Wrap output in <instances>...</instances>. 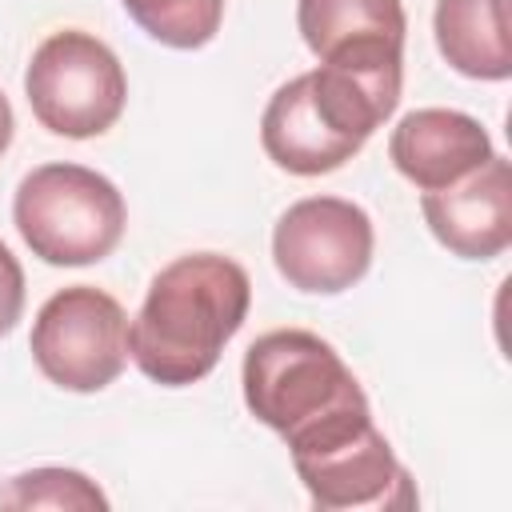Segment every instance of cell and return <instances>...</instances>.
Listing matches in <instances>:
<instances>
[{"label":"cell","mask_w":512,"mask_h":512,"mask_svg":"<svg viewBox=\"0 0 512 512\" xmlns=\"http://www.w3.org/2000/svg\"><path fill=\"white\" fill-rule=\"evenodd\" d=\"M492 136L484 124L456 108H416L400 116L388 136V156L404 180L420 192L448 188L492 160Z\"/></svg>","instance_id":"cell-11"},{"label":"cell","mask_w":512,"mask_h":512,"mask_svg":"<svg viewBox=\"0 0 512 512\" xmlns=\"http://www.w3.org/2000/svg\"><path fill=\"white\" fill-rule=\"evenodd\" d=\"M404 72L316 64L280 84L260 116L268 160L292 176H324L348 164L396 112Z\"/></svg>","instance_id":"cell-2"},{"label":"cell","mask_w":512,"mask_h":512,"mask_svg":"<svg viewBox=\"0 0 512 512\" xmlns=\"http://www.w3.org/2000/svg\"><path fill=\"white\" fill-rule=\"evenodd\" d=\"M288 452L320 512H388L416 504L412 476L372 424V408H352L316 424L296 436Z\"/></svg>","instance_id":"cell-5"},{"label":"cell","mask_w":512,"mask_h":512,"mask_svg":"<svg viewBox=\"0 0 512 512\" xmlns=\"http://www.w3.org/2000/svg\"><path fill=\"white\" fill-rule=\"evenodd\" d=\"M124 12L168 48H204L224 20V0H120Z\"/></svg>","instance_id":"cell-13"},{"label":"cell","mask_w":512,"mask_h":512,"mask_svg":"<svg viewBox=\"0 0 512 512\" xmlns=\"http://www.w3.org/2000/svg\"><path fill=\"white\" fill-rule=\"evenodd\" d=\"M20 312H24V268L12 256V248L0 240V336L16 328Z\"/></svg>","instance_id":"cell-15"},{"label":"cell","mask_w":512,"mask_h":512,"mask_svg":"<svg viewBox=\"0 0 512 512\" xmlns=\"http://www.w3.org/2000/svg\"><path fill=\"white\" fill-rule=\"evenodd\" d=\"M12 220L32 256L56 268H80L116 252L128 208L120 188L96 168L40 164L20 180Z\"/></svg>","instance_id":"cell-4"},{"label":"cell","mask_w":512,"mask_h":512,"mask_svg":"<svg viewBox=\"0 0 512 512\" xmlns=\"http://www.w3.org/2000/svg\"><path fill=\"white\" fill-rule=\"evenodd\" d=\"M4 508H108V496L76 468H32L8 480Z\"/></svg>","instance_id":"cell-14"},{"label":"cell","mask_w":512,"mask_h":512,"mask_svg":"<svg viewBox=\"0 0 512 512\" xmlns=\"http://www.w3.org/2000/svg\"><path fill=\"white\" fill-rule=\"evenodd\" d=\"M12 132H16V116H12V104H8V96L0 92V156L8 152V144H12Z\"/></svg>","instance_id":"cell-16"},{"label":"cell","mask_w":512,"mask_h":512,"mask_svg":"<svg viewBox=\"0 0 512 512\" xmlns=\"http://www.w3.org/2000/svg\"><path fill=\"white\" fill-rule=\"evenodd\" d=\"M244 404L272 432L292 444L316 424L368 408V396L340 352L304 328H276L244 352Z\"/></svg>","instance_id":"cell-3"},{"label":"cell","mask_w":512,"mask_h":512,"mask_svg":"<svg viewBox=\"0 0 512 512\" xmlns=\"http://www.w3.org/2000/svg\"><path fill=\"white\" fill-rule=\"evenodd\" d=\"M28 348L56 388L100 392L128 364V316L116 296L92 284H72L44 300Z\"/></svg>","instance_id":"cell-7"},{"label":"cell","mask_w":512,"mask_h":512,"mask_svg":"<svg viewBox=\"0 0 512 512\" xmlns=\"http://www.w3.org/2000/svg\"><path fill=\"white\" fill-rule=\"evenodd\" d=\"M436 48L468 80L512 76V32L508 0H436L432 16Z\"/></svg>","instance_id":"cell-12"},{"label":"cell","mask_w":512,"mask_h":512,"mask_svg":"<svg viewBox=\"0 0 512 512\" xmlns=\"http://www.w3.org/2000/svg\"><path fill=\"white\" fill-rule=\"evenodd\" d=\"M24 96L32 104V116L52 136L88 140L120 120L128 80L116 52L100 36L84 28H64L40 40V48L32 52L24 72Z\"/></svg>","instance_id":"cell-6"},{"label":"cell","mask_w":512,"mask_h":512,"mask_svg":"<svg viewBox=\"0 0 512 512\" xmlns=\"http://www.w3.org/2000/svg\"><path fill=\"white\" fill-rule=\"evenodd\" d=\"M424 224L460 260H492L512 244V172L492 152L464 180L420 196Z\"/></svg>","instance_id":"cell-10"},{"label":"cell","mask_w":512,"mask_h":512,"mask_svg":"<svg viewBox=\"0 0 512 512\" xmlns=\"http://www.w3.org/2000/svg\"><path fill=\"white\" fill-rule=\"evenodd\" d=\"M252 304L248 272L220 252H188L164 264L128 324V356L164 384L184 388L204 380L224 344L240 332Z\"/></svg>","instance_id":"cell-1"},{"label":"cell","mask_w":512,"mask_h":512,"mask_svg":"<svg viewBox=\"0 0 512 512\" xmlns=\"http://www.w3.org/2000/svg\"><path fill=\"white\" fill-rule=\"evenodd\" d=\"M372 220L360 204L340 196L296 200L272 228L276 272L312 296L348 292L372 264Z\"/></svg>","instance_id":"cell-8"},{"label":"cell","mask_w":512,"mask_h":512,"mask_svg":"<svg viewBox=\"0 0 512 512\" xmlns=\"http://www.w3.org/2000/svg\"><path fill=\"white\" fill-rule=\"evenodd\" d=\"M296 28L320 64L404 72L400 0H296Z\"/></svg>","instance_id":"cell-9"}]
</instances>
